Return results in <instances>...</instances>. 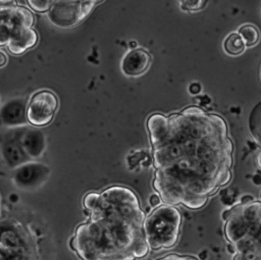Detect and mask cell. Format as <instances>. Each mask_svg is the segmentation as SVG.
Segmentation results:
<instances>
[{
	"label": "cell",
	"mask_w": 261,
	"mask_h": 260,
	"mask_svg": "<svg viewBox=\"0 0 261 260\" xmlns=\"http://www.w3.org/2000/svg\"><path fill=\"white\" fill-rule=\"evenodd\" d=\"M49 175V166L31 160L14 168L12 179L14 185L20 190H33L42 186Z\"/></svg>",
	"instance_id": "cell-8"
},
{
	"label": "cell",
	"mask_w": 261,
	"mask_h": 260,
	"mask_svg": "<svg viewBox=\"0 0 261 260\" xmlns=\"http://www.w3.org/2000/svg\"><path fill=\"white\" fill-rule=\"evenodd\" d=\"M206 0H178L181 10L197 11L206 5Z\"/></svg>",
	"instance_id": "cell-18"
},
{
	"label": "cell",
	"mask_w": 261,
	"mask_h": 260,
	"mask_svg": "<svg viewBox=\"0 0 261 260\" xmlns=\"http://www.w3.org/2000/svg\"><path fill=\"white\" fill-rule=\"evenodd\" d=\"M0 24L10 28L12 31L19 28H32L34 24L33 13L17 5H0Z\"/></svg>",
	"instance_id": "cell-10"
},
{
	"label": "cell",
	"mask_w": 261,
	"mask_h": 260,
	"mask_svg": "<svg viewBox=\"0 0 261 260\" xmlns=\"http://www.w3.org/2000/svg\"><path fill=\"white\" fill-rule=\"evenodd\" d=\"M89 219L77 226L71 249L87 260H134L149 253L143 230L145 213L128 188L113 186L98 195Z\"/></svg>",
	"instance_id": "cell-2"
},
{
	"label": "cell",
	"mask_w": 261,
	"mask_h": 260,
	"mask_svg": "<svg viewBox=\"0 0 261 260\" xmlns=\"http://www.w3.org/2000/svg\"><path fill=\"white\" fill-rule=\"evenodd\" d=\"M58 108L56 95L49 90L37 92L30 100L27 107V120L33 126L49 124Z\"/></svg>",
	"instance_id": "cell-7"
},
{
	"label": "cell",
	"mask_w": 261,
	"mask_h": 260,
	"mask_svg": "<svg viewBox=\"0 0 261 260\" xmlns=\"http://www.w3.org/2000/svg\"><path fill=\"white\" fill-rule=\"evenodd\" d=\"M249 131L253 139L261 145V101L252 108L249 114Z\"/></svg>",
	"instance_id": "cell-16"
},
{
	"label": "cell",
	"mask_w": 261,
	"mask_h": 260,
	"mask_svg": "<svg viewBox=\"0 0 261 260\" xmlns=\"http://www.w3.org/2000/svg\"><path fill=\"white\" fill-rule=\"evenodd\" d=\"M252 180H253V183L255 184V185H257V186H260L261 185V174H255L254 176H253V178H252Z\"/></svg>",
	"instance_id": "cell-26"
},
{
	"label": "cell",
	"mask_w": 261,
	"mask_h": 260,
	"mask_svg": "<svg viewBox=\"0 0 261 260\" xmlns=\"http://www.w3.org/2000/svg\"><path fill=\"white\" fill-rule=\"evenodd\" d=\"M37 42L38 35L33 28H19L12 32L6 47L11 54L20 55L33 48Z\"/></svg>",
	"instance_id": "cell-14"
},
{
	"label": "cell",
	"mask_w": 261,
	"mask_h": 260,
	"mask_svg": "<svg viewBox=\"0 0 261 260\" xmlns=\"http://www.w3.org/2000/svg\"><path fill=\"white\" fill-rule=\"evenodd\" d=\"M12 30L6 25L0 24V47L1 46H6L8 41L11 38L12 35Z\"/></svg>",
	"instance_id": "cell-20"
},
{
	"label": "cell",
	"mask_w": 261,
	"mask_h": 260,
	"mask_svg": "<svg viewBox=\"0 0 261 260\" xmlns=\"http://www.w3.org/2000/svg\"><path fill=\"white\" fill-rule=\"evenodd\" d=\"M201 90H202V87H201V85L199 83H192L189 86V92L192 95H197V94L201 93Z\"/></svg>",
	"instance_id": "cell-22"
},
{
	"label": "cell",
	"mask_w": 261,
	"mask_h": 260,
	"mask_svg": "<svg viewBox=\"0 0 261 260\" xmlns=\"http://www.w3.org/2000/svg\"><path fill=\"white\" fill-rule=\"evenodd\" d=\"M222 219L225 237L237 248L234 259H261V202L237 204Z\"/></svg>",
	"instance_id": "cell-3"
},
{
	"label": "cell",
	"mask_w": 261,
	"mask_h": 260,
	"mask_svg": "<svg viewBox=\"0 0 261 260\" xmlns=\"http://www.w3.org/2000/svg\"><path fill=\"white\" fill-rule=\"evenodd\" d=\"M28 101L25 98H12L0 108V122L8 127L22 126L27 120Z\"/></svg>",
	"instance_id": "cell-12"
},
{
	"label": "cell",
	"mask_w": 261,
	"mask_h": 260,
	"mask_svg": "<svg viewBox=\"0 0 261 260\" xmlns=\"http://www.w3.org/2000/svg\"><path fill=\"white\" fill-rule=\"evenodd\" d=\"M22 126L13 127L1 138V155L6 165L12 169L31 161L32 159L25 154L20 144V134Z\"/></svg>",
	"instance_id": "cell-9"
},
{
	"label": "cell",
	"mask_w": 261,
	"mask_h": 260,
	"mask_svg": "<svg viewBox=\"0 0 261 260\" xmlns=\"http://www.w3.org/2000/svg\"><path fill=\"white\" fill-rule=\"evenodd\" d=\"M227 250H228V252L230 253V254H236L237 253V248H236V246L232 244V243H229L228 245H227Z\"/></svg>",
	"instance_id": "cell-27"
},
{
	"label": "cell",
	"mask_w": 261,
	"mask_h": 260,
	"mask_svg": "<svg viewBox=\"0 0 261 260\" xmlns=\"http://www.w3.org/2000/svg\"><path fill=\"white\" fill-rule=\"evenodd\" d=\"M95 4L91 0H52L47 10L48 19L58 28H73L90 14Z\"/></svg>",
	"instance_id": "cell-6"
},
{
	"label": "cell",
	"mask_w": 261,
	"mask_h": 260,
	"mask_svg": "<svg viewBox=\"0 0 261 260\" xmlns=\"http://www.w3.org/2000/svg\"><path fill=\"white\" fill-rule=\"evenodd\" d=\"M128 46H129L130 49H134V48H137V47H138V44H137L136 41H130V42L128 43Z\"/></svg>",
	"instance_id": "cell-29"
},
{
	"label": "cell",
	"mask_w": 261,
	"mask_h": 260,
	"mask_svg": "<svg viewBox=\"0 0 261 260\" xmlns=\"http://www.w3.org/2000/svg\"><path fill=\"white\" fill-rule=\"evenodd\" d=\"M161 201H162V200H161L160 196L157 195V194H153V195H151L150 198H149V204H150V206H153V207L160 205Z\"/></svg>",
	"instance_id": "cell-23"
},
{
	"label": "cell",
	"mask_w": 261,
	"mask_h": 260,
	"mask_svg": "<svg viewBox=\"0 0 261 260\" xmlns=\"http://www.w3.org/2000/svg\"><path fill=\"white\" fill-rule=\"evenodd\" d=\"M253 200H254L253 196H251V195H245V196H243V197L241 198V201H240V203H242V204H245V203H249V202H252Z\"/></svg>",
	"instance_id": "cell-25"
},
{
	"label": "cell",
	"mask_w": 261,
	"mask_h": 260,
	"mask_svg": "<svg viewBox=\"0 0 261 260\" xmlns=\"http://www.w3.org/2000/svg\"><path fill=\"white\" fill-rule=\"evenodd\" d=\"M30 236L16 220L0 222V259L33 258Z\"/></svg>",
	"instance_id": "cell-5"
},
{
	"label": "cell",
	"mask_w": 261,
	"mask_h": 260,
	"mask_svg": "<svg viewBox=\"0 0 261 260\" xmlns=\"http://www.w3.org/2000/svg\"><path fill=\"white\" fill-rule=\"evenodd\" d=\"M51 1L52 0H27L29 6L33 10L39 11V12L47 11L51 4Z\"/></svg>",
	"instance_id": "cell-19"
},
{
	"label": "cell",
	"mask_w": 261,
	"mask_h": 260,
	"mask_svg": "<svg viewBox=\"0 0 261 260\" xmlns=\"http://www.w3.org/2000/svg\"><path fill=\"white\" fill-rule=\"evenodd\" d=\"M238 33L244 40L247 47L256 45L260 38L258 29L251 23H246V24H243L242 27H240L238 30Z\"/></svg>",
	"instance_id": "cell-17"
},
{
	"label": "cell",
	"mask_w": 261,
	"mask_h": 260,
	"mask_svg": "<svg viewBox=\"0 0 261 260\" xmlns=\"http://www.w3.org/2000/svg\"><path fill=\"white\" fill-rule=\"evenodd\" d=\"M155 174L166 204L200 209L231 178L233 145L225 120L199 106L147 120Z\"/></svg>",
	"instance_id": "cell-1"
},
{
	"label": "cell",
	"mask_w": 261,
	"mask_h": 260,
	"mask_svg": "<svg viewBox=\"0 0 261 260\" xmlns=\"http://www.w3.org/2000/svg\"><path fill=\"white\" fill-rule=\"evenodd\" d=\"M91 1H93V2H95V3H97V2H99V1H101V0H91Z\"/></svg>",
	"instance_id": "cell-31"
},
{
	"label": "cell",
	"mask_w": 261,
	"mask_h": 260,
	"mask_svg": "<svg viewBox=\"0 0 261 260\" xmlns=\"http://www.w3.org/2000/svg\"><path fill=\"white\" fill-rule=\"evenodd\" d=\"M7 60H8V58H7L6 53L4 51L0 50V67L5 66L7 63Z\"/></svg>",
	"instance_id": "cell-24"
},
{
	"label": "cell",
	"mask_w": 261,
	"mask_h": 260,
	"mask_svg": "<svg viewBox=\"0 0 261 260\" xmlns=\"http://www.w3.org/2000/svg\"><path fill=\"white\" fill-rule=\"evenodd\" d=\"M10 1H12V0H0V3L1 4H6V3L10 2Z\"/></svg>",
	"instance_id": "cell-30"
},
{
	"label": "cell",
	"mask_w": 261,
	"mask_h": 260,
	"mask_svg": "<svg viewBox=\"0 0 261 260\" xmlns=\"http://www.w3.org/2000/svg\"><path fill=\"white\" fill-rule=\"evenodd\" d=\"M181 214L171 204L159 205L145 217L143 223L144 237L152 250L172 248L179 237Z\"/></svg>",
	"instance_id": "cell-4"
},
{
	"label": "cell",
	"mask_w": 261,
	"mask_h": 260,
	"mask_svg": "<svg viewBox=\"0 0 261 260\" xmlns=\"http://www.w3.org/2000/svg\"><path fill=\"white\" fill-rule=\"evenodd\" d=\"M255 162H256L257 166L261 169V151L257 154V156H256V158H255Z\"/></svg>",
	"instance_id": "cell-28"
},
{
	"label": "cell",
	"mask_w": 261,
	"mask_h": 260,
	"mask_svg": "<svg viewBox=\"0 0 261 260\" xmlns=\"http://www.w3.org/2000/svg\"><path fill=\"white\" fill-rule=\"evenodd\" d=\"M161 259H163V260H166V259H168V260H171V259H176V260H184V259L192 260V259H193V260H196L197 257H194V256H187V255L179 256V255H177V254L172 253V254H169V255H166V256L162 257Z\"/></svg>",
	"instance_id": "cell-21"
},
{
	"label": "cell",
	"mask_w": 261,
	"mask_h": 260,
	"mask_svg": "<svg viewBox=\"0 0 261 260\" xmlns=\"http://www.w3.org/2000/svg\"><path fill=\"white\" fill-rule=\"evenodd\" d=\"M246 44L240 34L237 32H231L223 41V49L225 53L230 56H237L242 54L246 49Z\"/></svg>",
	"instance_id": "cell-15"
},
{
	"label": "cell",
	"mask_w": 261,
	"mask_h": 260,
	"mask_svg": "<svg viewBox=\"0 0 261 260\" xmlns=\"http://www.w3.org/2000/svg\"><path fill=\"white\" fill-rule=\"evenodd\" d=\"M151 55L143 48L128 50L121 59L120 67L127 76H138L145 73L151 65Z\"/></svg>",
	"instance_id": "cell-11"
},
{
	"label": "cell",
	"mask_w": 261,
	"mask_h": 260,
	"mask_svg": "<svg viewBox=\"0 0 261 260\" xmlns=\"http://www.w3.org/2000/svg\"><path fill=\"white\" fill-rule=\"evenodd\" d=\"M19 140L23 151L32 160L42 157L46 149V138L40 129L22 126Z\"/></svg>",
	"instance_id": "cell-13"
}]
</instances>
